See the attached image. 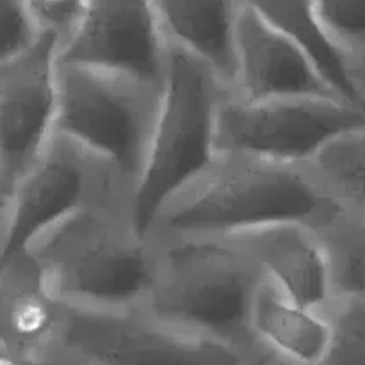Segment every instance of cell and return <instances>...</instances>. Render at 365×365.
I'll return each instance as SVG.
<instances>
[{
  "label": "cell",
  "mask_w": 365,
  "mask_h": 365,
  "mask_svg": "<svg viewBox=\"0 0 365 365\" xmlns=\"http://www.w3.org/2000/svg\"><path fill=\"white\" fill-rule=\"evenodd\" d=\"M61 351L84 365H250L260 356L242 355L182 334L139 307L127 310L68 307Z\"/></svg>",
  "instance_id": "obj_8"
},
{
  "label": "cell",
  "mask_w": 365,
  "mask_h": 365,
  "mask_svg": "<svg viewBox=\"0 0 365 365\" xmlns=\"http://www.w3.org/2000/svg\"><path fill=\"white\" fill-rule=\"evenodd\" d=\"M260 356H262V355H260ZM260 356H259V359H260ZM259 359H255V360H253V362H252V364H250V365H255L257 362H259Z\"/></svg>",
  "instance_id": "obj_28"
},
{
  "label": "cell",
  "mask_w": 365,
  "mask_h": 365,
  "mask_svg": "<svg viewBox=\"0 0 365 365\" xmlns=\"http://www.w3.org/2000/svg\"><path fill=\"white\" fill-rule=\"evenodd\" d=\"M39 38L24 0H0V64L27 52Z\"/></svg>",
  "instance_id": "obj_21"
},
{
  "label": "cell",
  "mask_w": 365,
  "mask_h": 365,
  "mask_svg": "<svg viewBox=\"0 0 365 365\" xmlns=\"http://www.w3.org/2000/svg\"><path fill=\"white\" fill-rule=\"evenodd\" d=\"M255 365H289V364L282 362V360H278V359H274V356L266 355V353H264V355L259 359V362H257Z\"/></svg>",
  "instance_id": "obj_25"
},
{
  "label": "cell",
  "mask_w": 365,
  "mask_h": 365,
  "mask_svg": "<svg viewBox=\"0 0 365 365\" xmlns=\"http://www.w3.org/2000/svg\"><path fill=\"white\" fill-rule=\"evenodd\" d=\"M310 168L339 212L365 223V125L324 146Z\"/></svg>",
  "instance_id": "obj_17"
},
{
  "label": "cell",
  "mask_w": 365,
  "mask_h": 365,
  "mask_svg": "<svg viewBox=\"0 0 365 365\" xmlns=\"http://www.w3.org/2000/svg\"><path fill=\"white\" fill-rule=\"evenodd\" d=\"M228 239L257 264L262 277L299 305L327 314L335 302L330 255L316 228L278 223Z\"/></svg>",
  "instance_id": "obj_12"
},
{
  "label": "cell",
  "mask_w": 365,
  "mask_h": 365,
  "mask_svg": "<svg viewBox=\"0 0 365 365\" xmlns=\"http://www.w3.org/2000/svg\"><path fill=\"white\" fill-rule=\"evenodd\" d=\"M291 41L302 46L330 88L344 102L365 110L346 71V57L331 45L314 14L310 0H241Z\"/></svg>",
  "instance_id": "obj_16"
},
{
  "label": "cell",
  "mask_w": 365,
  "mask_h": 365,
  "mask_svg": "<svg viewBox=\"0 0 365 365\" xmlns=\"http://www.w3.org/2000/svg\"><path fill=\"white\" fill-rule=\"evenodd\" d=\"M250 335L259 351L289 365H317L331 339L328 314L307 309L260 278L250 307Z\"/></svg>",
  "instance_id": "obj_14"
},
{
  "label": "cell",
  "mask_w": 365,
  "mask_h": 365,
  "mask_svg": "<svg viewBox=\"0 0 365 365\" xmlns=\"http://www.w3.org/2000/svg\"><path fill=\"white\" fill-rule=\"evenodd\" d=\"M339 214L310 164L217 152L210 166L159 210L148 234L155 239L234 237L278 223L321 232Z\"/></svg>",
  "instance_id": "obj_1"
},
{
  "label": "cell",
  "mask_w": 365,
  "mask_h": 365,
  "mask_svg": "<svg viewBox=\"0 0 365 365\" xmlns=\"http://www.w3.org/2000/svg\"><path fill=\"white\" fill-rule=\"evenodd\" d=\"M70 309H138L159 264V242L138 225L132 195H114L59 221L27 248Z\"/></svg>",
  "instance_id": "obj_2"
},
{
  "label": "cell",
  "mask_w": 365,
  "mask_h": 365,
  "mask_svg": "<svg viewBox=\"0 0 365 365\" xmlns=\"http://www.w3.org/2000/svg\"><path fill=\"white\" fill-rule=\"evenodd\" d=\"M227 91L212 68L168 45L159 114L132 192L135 221L145 232L159 210L216 159L217 113Z\"/></svg>",
  "instance_id": "obj_4"
},
{
  "label": "cell",
  "mask_w": 365,
  "mask_h": 365,
  "mask_svg": "<svg viewBox=\"0 0 365 365\" xmlns=\"http://www.w3.org/2000/svg\"><path fill=\"white\" fill-rule=\"evenodd\" d=\"M168 45L203 61L230 88L241 0H152Z\"/></svg>",
  "instance_id": "obj_15"
},
{
  "label": "cell",
  "mask_w": 365,
  "mask_h": 365,
  "mask_svg": "<svg viewBox=\"0 0 365 365\" xmlns=\"http://www.w3.org/2000/svg\"><path fill=\"white\" fill-rule=\"evenodd\" d=\"M57 50L50 34L0 64V189L4 200L36 163L56 132Z\"/></svg>",
  "instance_id": "obj_9"
},
{
  "label": "cell",
  "mask_w": 365,
  "mask_h": 365,
  "mask_svg": "<svg viewBox=\"0 0 365 365\" xmlns=\"http://www.w3.org/2000/svg\"><path fill=\"white\" fill-rule=\"evenodd\" d=\"M364 125L365 110L337 96L248 102L227 91L217 113L216 148L310 164L334 139Z\"/></svg>",
  "instance_id": "obj_7"
},
{
  "label": "cell",
  "mask_w": 365,
  "mask_h": 365,
  "mask_svg": "<svg viewBox=\"0 0 365 365\" xmlns=\"http://www.w3.org/2000/svg\"><path fill=\"white\" fill-rule=\"evenodd\" d=\"M114 195H132V189L95 153L53 134L7 196L0 221V266L27 252L53 225Z\"/></svg>",
  "instance_id": "obj_6"
},
{
  "label": "cell",
  "mask_w": 365,
  "mask_h": 365,
  "mask_svg": "<svg viewBox=\"0 0 365 365\" xmlns=\"http://www.w3.org/2000/svg\"><path fill=\"white\" fill-rule=\"evenodd\" d=\"M346 71H348V78L356 93V98L360 100L365 109V52L349 57L346 61Z\"/></svg>",
  "instance_id": "obj_24"
},
{
  "label": "cell",
  "mask_w": 365,
  "mask_h": 365,
  "mask_svg": "<svg viewBox=\"0 0 365 365\" xmlns=\"http://www.w3.org/2000/svg\"><path fill=\"white\" fill-rule=\"evenodd\" d=\"M310 6L346 61L365 52V0H310Z\"/></svg>",
  "instance_id": "obj_20"
},
{
  "label": "cell",
  "mask_w": 365,
  "mask_h": 365,
  "mask_svg": "<svg viewBox=\"0 0 365 365\" xmlns=\"http://www.w3.org/2000/svg\"><path fill=\"white\" fill-rule=\"evenodd\" d=\"M66 356V355H64ZM64 365H84L82 362H77V360H73V359H70V356H66V364Z\"/></svg>",
  "instance_id": "obj_27"
},
{
  "label": "cell",
  "mask_w": 365,
  "mask_h": 365,
  "mask_svg": "<svg viewBox=\"0 0 365 365\" xmlns=\"http://www.w3.org/2000/svg\"><path fill=\"white\" fill-rule=\"evenodd\" d=\"M157 242L155 280L139 309L185 335L262 355L250 335V307L262 278L257 264L228 237Z\"/></svg>",
  "instance_id": "obj_3"
},
{
  "label": "cell",
  "mask_w": 365,
  "mask_h": 365,
  "mask_svg": "<svg viewBox=\"0 0 365 365\" xmlns=\"http://www.w3.org/2000/svg\"><path fill=\"white\" fill-rule=\"evenodd\" d=\"M331 339L317 365H365V302L335 298L328 309Z\"/></svg>",
  "instance_id": "obj_19"
},
{
  "label": "cell",
  "mask_w": 365,
  "mask_h": 365,
  "mask_svg": "<svg viewBox=\"0 0 365 365\" xmlns=\"http://www.w3.org/2000/svg\"><path fill=\"white\" fill-rule=\"evenodd\" d=\"M32 21L41 34H50L61 43L77 27L86 0H24Z\"/></svg>",
  "instance_id": "obj_22"
},
{
  "label": "cell",
  "mask_w": 365,
  "mask_h": 365,
  "mask_svg": "<svg viewBox=\"0 0 365 365\" xmlns=\"http://www.w3.org/2000/svg\"><path fill=\"white\" fill-rule=\"evenodd\" d=\"M66 356L59 355H36L0 341V365H64Z\"/></svg>",
  "instance_id": "obj_23"
},
{
  "label": "cell",
  "mask_w": 365,
  "mask_h": 365,
  "mask_svg": "<svg viewBox=\"0 0 365 365\" xmlns=\"http://www.w3.org/2000/svg\"><path fill=\"white\" fill-rule=\"evenodd\" d=\"M160 95L163 88L127 75L59 63L53 134L100 157L134 192L148 155Z\"/></svg>",
  "instance_id": "obj_5"
},
{
  "label": "cell",
  "mask_w": 365,
  "mask_h": 365,
  "mask_svg": "<svg viewBox=\"0 0 365 365\" xmlns=\"http://www.w3.org/2000/svg\"><path fill=\"white\" fill-rule=\"evenodd\" d=\"M61 64L96 68L163 88L168 43L152 0H86L84 11L57 50Z\"/></svg>",
  "instance_id": "obj_10"
},
{
  "label": "cell",
  "mask_w": 365,
  "mask_h": 365,
  "mask_svg": "<svg viewBox=\"0 0 365 365\" xmlns=\"http://www.w3.org/2000/svg\"><path fill=\"white\" fill-rule=\"evenodd\" d=\"M4 207H6V200H4L2 189H0V221H2V216H4Z\"/></svg>",
  "instance_id": "obj_26"
},
{
  "label": "cell",
  "mask_w": 365,
  "mask_h": 365,
  "mask_svg": "<svg viewBox=\"0 0 365 365\" xmlns=\"http://www.w3.org/2000/svg\"><path fill=\"white\" fill-rule=\"evenodd\" d=\"M68 307L31 253L0 266V341L36 355H59Z\"/></svg>",
  "instance_id": "obj_13"
},
{
  "label": "cell",
  "mask_w": 365,
  "mask_h": 365,
  "mask_svg": "<svg viewBox=\"0 0 365 365\" xmlns=\"http://www.w3.org/2000/svg\"><path fill=\"white\" fill-rule=\"evenodd\" d=\"M321 235L330 255L335 298L365 302V223L339 214Z\"/></svg>",
  "instance_id": "obj_18"
},
{
  "label": "cell",
  "mask_w": 365,
  "mask_h": 365,
  "mask_svg": "<svg viewBox=\"0 0 365 365\" xmlns=\"http://www.w3.org/2000/svg\"><path fill=\"white\" fill-rule=\"evenodd\" d=\"M228 93L248 102L299 96L341 98L302 46L245 4L237 16L234 78Z\"/></svg>",
  "instance_id": "obj_11"
}]
</instances>
